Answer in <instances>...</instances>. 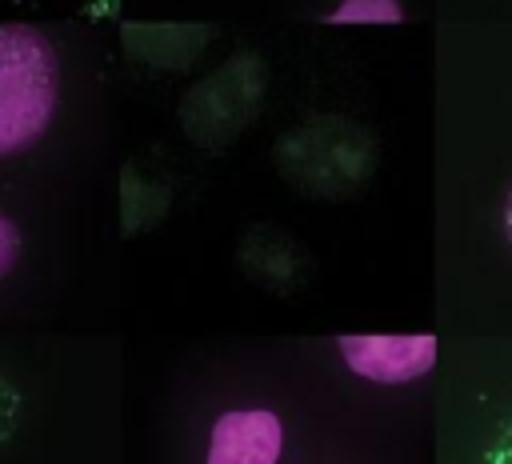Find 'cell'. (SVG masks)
Returning a JSON list of instances; mask_svg holds the SVG:
<instances>
[{
	"label": "cell",
	"instance_id": "277c9868",
	"mask_svg": "<svg viewBox=\"0 0 512 464\" xmlns=\"http://www.w3.org/2000/svg\"><path fill=\"white\" fill-rule=\"evenodd\" d=\"M324 20L328 24H400L404 4L400 0H340Z\"/></svg>",
	"mask_w": 512,
	"mask_h": 464
},
{
	"label": "cell",
	"instance_id": "3957f363",
	"mask_svg": "<svg viewBox=\"0 0 512 464\" xmlns=\"http://www.w3.org/2000/svg\"><path fill=\"white\" fill-rule=\"evenodd\" d=\"M284 424L272 408H228L212 420L204 464H276Z\"/></svg>",
	"mask_w": 512,
	"mask_h": 464
},
{
	"label": "cell",
	"instance_id": "7a4b0ae2",
	"mask_svg": "<svg viewBox=\"0 0 512 464\" xmlns=\"http://www.w3.org/2000/svg\"><path fill=\"white\" fill-rule=\"evenodd\" d=\"M340 360L348 372L372 380V384H408L436 368V336L432 332H408V336H340L336 340Z\"/></svg>",
	"mask_w": 512,
	"mask_h": 464
},
{
	"label": "cell",
	"instance_id": "5b68a950",
	"mask_svg": "<svg viewBox=\"0 0 512 464\" xmlns=\"http://www.w3.org/2000/svg\"><path fill=\"white\" fill-rule=\"evenodd\" d=\"M16 256H20V232H16V224L0 212V280L16 268Z\"/></svg>",
	"mask_w": 512,
	"mask_h": 464
},
{
	"label": "cell",
	"instance_id": "6da1fadb",
	"mask_svg": "<svg viewBox=\"0 0 512 464\" xmlns=\"http://www.w3.org/2000/svg\"><path fill=\"white\" fill-rule=\"evenodd\" d=\"M60 100V60L44 32L0 24V156L32 148Z\"/></svg>",
	"mask_w": 512,
	"mask_h": 464
},
{
	"label": "cell",
	"instance_id": "8992f818",
	"mask_svg": "<svg viewBox=\"0 0 512 464\" xmlns=\"http://www.w3.org/2000/svg\"><path fill=\"white\" fill-rule=\"evenodd\" d=\"M504 232H508V240H512V192H508V200H504Z\"/></svg>",
	"mask_w": 512,
	"mask_h": 464
}]
</instances>
